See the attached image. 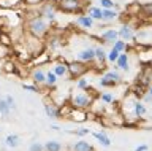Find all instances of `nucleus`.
<instances>
[{
    "label": "nucleus",
    "mask_w": 152,
    "mask_h": 151,
    "mask_svg": "<svg viewBox=\"0 0 152 151\" xmlns=\"http://www.w3.org/2000/svg\"><path fill=\"white\" fill-rule=\"evenodd\" d=\"M48 30H49V21L45 19L43 16H32L27 21V32L38 37V38L45 37L48 34Z\"/></svg>",
    "instance_id": "obj_1"
},
{
    "label": "nucleus",
    "mask_w": 152,
    "mask_h": 151,
    "mask_svg": "<svg viewBox=\"0 0 152 151\" xmlns=\"http://www.w3.org/2000/svg\"><path fill=\"white\" fill-rule=\"evenodd\" d=\"M92 102H94V99L89 92H76L70 99V105L73 108H78V110H86V108H89L92 105Z\"/></svg>",
    "instance_id": "obj_2"
},
{
    "label": "nucleus",
    "mask_w": 152,
    "mask_h": 151,
    "mask_svg": "<svg viewBox=\"0 0 152 151\" xmlns=\"http://www.w3.org/2000/svg\"><path fill=\"white\" fill-rule=\"evenodd\" d=\"M27 38L28 40H26V49L28 53L33 54V56L43 54V51H45V43H43V40L35 37V35H32V34H28V32H27Z\"/></svg>",
    "instance_id": "obj_3"
},
{
    "label": "nucleus",
    "mask_w": 152,
    "mask_h": 151,
    "mask_svg": "<svg viewBox=\"0 0 152 151\" xmlns=\"http://www.w3.org/2000/svg\"><path fill=\"white\" fill-rule=\"evenodd\" d=\"M57 7H59L64 13H75V11L83 10L81 0H59Z\"/></svg>",
    "instance_id": "obj_4"
},
{
    "label": "nucleus",
    "mask_w": 152,
    "mask_h": 151,
    "mask_svg": "<svg viewBox=\"0 0 152 151\" xmlns=\"http://www.w3.org/2000/svg\"><path fill=\"white\" fill-rule=\"evenodd\" d=\"M87 70L89 69H87V65H86V62H81V60H75V62L68 64V73L73 78H81Z\"/></svg>",
    "instance_id": "obj_5"
},
{
    "label": "nucleus",
    "mask_w": 152,
    "mask_h": 151,
    "mask_svg": "<svg viewBox=\"0 0 152 151\" xmlns=\"http://www.w3.org/2000/svg\"><path fill=\"white\" fill-rule=\"evenodd\" d=\"M56 8H57V5H56V3H52V2L43 3V5L40 7V16H43L45 19H48L49 22L56 21V15H57Z\"/></svg>",
    "instance_id": "obj_6"
},
{
    "label": "nucleus",
    "mask_w": 152,
    "mask_h": 151,
    "mask_svg": "<svg viewBox=\"0 0 152 151\" xmlns=\"http://www.w3.org/2000/svg\"><path fill=\"white\" fill-rule=\"evenodd\" d=\"M100 38H102V43H103V45H111V46H113L119 38H121V37H119V30H116V29H108V30L102 32Z\"/></svg>",
    "instance_id": "obj_7"
},
{
    "label": "nucleus",
    "mask_w": 152,
    "mask_h": 151,
    "mask_svg": "<svg viewBox=\"0 0 152 151\" xmlns=\"http://www.w3.org/2000/svg\"><path fill=\"white\" fill-rule=\"evenodd\" d=\"M76 26L81 27V29H84V30H90L95 27V19L92 16H89L87 13H86V15H79L76 18Z\"/></svg>",
    "instance_id": "obj_8"
},
{
    "label": "nucleus",
    "mask_w": 152,
    "mask_h": 151,
    "mask_svg": "<svg viewBox=\"0 0 152 151\" xmlns=\"http://www.w3.org/2000/svg\"><path fill=\"white\" fill-rule=\"evenodd\" d=\"M43 108H45V111H46V116L49 118V119H62V110L59 107H56L54 103H49V102H46L45 105H43Z\"/></svg>",
    "instance_id": "obj_9"
},
{
    "label": "nucleus",
    "mask_w": 152,
    "mask_h": 151,
    "mask_svg": "<svg viewBox=\"0 0 152 151\" xmlns=\"http://www.w3.org/2000/svg\"><path fill=\"white\" fill-rule=\"evenodd\" d=\"M119 37H121V40H125L128 43V41L136 38V32L133 30V27L130 24H122V27L119 29Z\"/></svg>",
    "instance_id": "obj_10"
},
{
    "label": "nucleus",
    "mask_w": 152,
    "mask_h": 151,
    "mask_svg": "<svg viewBox=\"0 0 152 151\" xmlns=\"http://www.w3.org/2000/svg\"><path fill=\"white\" fill-rule=\"evenodd\" d=\"M78 60L86 64L95 62V48H84L78 53Z\"/></svg>",
    "instance_id": "obj_11"
},
{
    "label": "nucleus",
    "mask_w": 152,
    "mask_h": 151,
    "mask_svg": "<svg viewBox=\"0 0 152 151\" xmlns=\"http://www.w3.org/2000/svg\"><path fill=\"white\" fill-rule=\"evenodd\" d=\"M116 69L122 70V72H128L130 70V56H128L127 51L125 53H121V56H119V59L116 62Z\"/></svg>",
    "instance_id": "obj_12"
},
{
    "label": "nucleus",
    "mask_w": 152,
    "mask_h": 151,
    "mask_svg": "<svg viewBox=\"0 0 152 151\" xmlns=\"http://www.w3.org/2000/svg\"><path fill=\"white\" fill-rule=\"evenodd\" d=\"M95 62L98 64L100 69H103L104 62H108V53L104 51L103 46H97V48H95Z\"/></svg>",
    "instance_id": "obj_13"
},
{
    "label": "nucleus",
    "mask_w": 152,
    "mask_h": 151,
    "mask_svg": "<svg viewBox=\"0 0 152 151\" xmlns=\"http://www.w3.org/2000/svg\"><path fill=\"white\" fill-rule=\"evenodd\" d=\"M30 78H32L33 84H37V86H41V84H46V73L43 72L41 69H35V70H32V73H30Z\"/></svg>",
    "instance_id": "obj_14"
},
{
    "label": "nucleus",
    "mask_w": 152,
    "mask_h": 151,
    "mask_svg": "<svg viewBox=\"0 0 152 151\" xmlns=\"http://www.w3.org/2000/svg\"><path fill=\"white\" fill-rule=\"evenodd\" d=\"M102 78H104V80H108V81H111L113 84H121L124 80H122V75L117 72V70H109V72H106V73H103L102 75Z\"/></svg>",
    "instance_id": "obj_15"
},
{
    "label": "nucleus",
    "mask_w": 152,
    "mask_h": 151,
    "mask_svg": "<svg viewBox=\"0 0 152 151\" xmlns=\"http://www.w3.org/2000/svg\"><path fill=\"white\" fill-rule=\"evenodd\" d=\"M92 135L95 137V140H97L100 145L104 146V148H109V146H111V138H109L104 132H92Z\"/></svg>",
    "instance_id": "obj_16"
},
{
    "label": "nucleus",
    "mask_w": 152,
    "mask_h": 151,
    "mask_svg": "<svg viewBox=\"0 0 152 151\" xmlns=\"http://www.w3.org/2000/svg\"><path fill=\"white\" fill-rule=\"evenodd\" d=\"M19 145H21V138H19V135L8 134L7 137H5V146H8V148H18Z\"/></svg>",
    "instance_id": "obj_17"
},
{
    "label": "nucleus",
    "mask_w": 152,
    "mask_h": 151,
    "mask_svg": "<svg viewBox=\"0 0 152 151\" xmlns=\"http://www.w3.org/2000/svg\"><path fill=\"white\" fill-rule=\"evenodd\" d=\"M87 15L92 16L95 21H103V8H102V7L92 5V7L87 8Z\"/></svg>",
    "instance_id": "obj_18"
},
{
    "label": "nucleus",
    "mask_w": 152,
    "mask_h": 151,
    "mask_svg": "<svg viewBox=\"0 0 152 151\" xmlns=\"http://www.w3.org/2000/svg\"><path fill=\"white\" fill-rule=\"evenodd\" d=\"M119 18V13L116 8H109V10H103V22H113Z\"/></svg>",
    "instance_id": "obj_19"
},
{
    "label": "nucleus",
    "mask_w": 152,
    "mask_h": 151,
    "mask_svg": "<svg viewBox=\"0 0 152 151\" xmlns=\"http://www.w3.org/2000/svg\"><path fill=\"white\" fill-rule=\"evenodd\" d=\"M73 151H95V150H94V146L90 143H87L86 140H79V141L75 143Z\"/></svg>",
    "instance_id": "obj_20"
},
{
    "label": "nucleus",
    "mask_w": 152,
    "mask_h": 151,
    "mask_svg": "<svg viewBox=\"0 0 152 151\" xmlns=\"http://www.w3.org/2000/svg\"><path fill=\"white\" fill-rule=\"evenodd\" d=\"M56 72V75L59 78H62V77H65L66 73H68V64H65V62H59V64H56L54 65V69H52Z\"/></svg>",
    "instance_id": "obj_21"
},
{
    "label": "nucleus",
    "mask_w": 152,
    "mask_h": 151,
    "mask_svg": "<svg viewBox=\"0 0 152 151\" xmlns=\"http://www.w3.org/2000/svg\"><path fill=\"white\" fill-rule=\"evenodd\" d=\"M133 111H135V116L138 118H141V116H144L146 115V107H144V103L140 102V100H136V102H133Z\"/></svg>",
    "instance_id": "obj_22"
},
{
    "label": "nucleus",
    "mask_w": 152,
    "mask_h": 151,
    "mask_svg": "<svg viewBox=\"0 0 152 151\" xmlns=\"http://www.w3.org/2000/svg\"><path fill=\"white\" fill-rule=\"evenodd\" d=\"M57 80H59V77L56 75V72H54V70H49V72L46 73V84H45V86L54 88L57 84Z\"/></svg>",
    "instance_id": "obj_23"
},
{
    "label": "nucleus",
    "mask_w": 152,
    "mask_h": 151,
    "mask_svg": "<svg viewBox=\"0 0 152 151\" xmlns=\"http://www.w3.org/2000/svg\"><path fill=\"white\" fill-rule=\"evenodd\" d=\"M45 151H62V143L56 140H49L45 143Z\"/></svg>",
    "instance_id": "obj_24"
},
{
    "label": "nucleus",
    "mask_w": 152,
    "mask_h": 151,
    "mask_svg": "<svg viewBox=\"0 0 152 151\" xmlns=\"http://www.w3.org/2000/svg\"><path fill=\"white\" fill-rule=\"evenodd\" d=\"M0 115H2L3 118L11 115V108H10V105L7 103V100H5V97L0 99Z\"/></svg>",
    "instance_id": "obj_25"
},
{
    "label": "nucleus",
    "mask_w": 152,
    "mask_h": 151,
    "mask_svg": "<svg viewBox=\"0 0 152 151\" xmlns=\"http://www.w3.org/2000/svg\"><path fill=\"white\" fill-rule=\"evenodd\" d=\"M119 56H121V51H117L116 48H114V46H111V49L108 51V62L116 64L117 59H119Z\"/></svg>",
    "instance_id": "obj_26"
},
{
    "label": "nucleus",
    "mask_w": 152,
    "mask_h": 151,
    "mask_svg": "<svg viewBox=\"0 0 152 151\" xmlns=\"http://www.w3.org/2000/svg\"><path fill=\"white\" fill-rule=\"evenodd\" d=\"M76 88L81 89V91H89L90 86H89V81H87V78H78V83H76Z\"/></svg>",
    "instance_id": "obj_27"
},
{
    "label": "nucleus",
    "mask_w": 152,
    "mask_h": 151,
    "mask_svg": "<svg viewBox=\"0 0 152 151\" xmlns=\"http://www.w3.org/2000/svg\"><path fill=\"white\" fill-rule=\"evenodd\" d=\"M113 46H114V48H116L117 51H121V53H125L127 48H128V43H127L125 40H121V38H119V40H117Z\"/></svg>",
    "instance_id": "obj_28"
},
{
    "label": "nucleus",
    "mask_w": 152,
    "mask_h": 151,
    "mask_svg": "<svg viewBox=\"0 0 152 151\" xmlns=\"http://www.w3.org/2000/svg\"><path fill=\"white\" fill-rule=\"evenodd\" d=\"M100 2V7L103 8V10H109V8H116L117 3L114 2V0H98Z\"/></svg>",
    "instance_id": "obj_29"
},
{
    "label": "nucleus",
    "mask_w": 152,
    "mask_h": 151,
    "mask_svg": "<svg viewBox=\"0 0 152 151\" xmlns=\"http://www.w3.org/2000/svg\"><path fill=\"white\" fill-rule=\"evenodd\" d=\"M100 100H102L103 103H113L114 102V96L111 92H103L102 96H100Z\"/></svg>",
    "instance_id": "obj_30"
},
{
    "label": "nucleus",
    "mask_w": 152,
    "mask_h": 151,
    "mask_svg": "<svg viewBox=\"0 0 152 151\" xmlns=\"http://www.w3.org/2000/svg\"><path fill=\"white\" fill-rule=\"evenodd\" d=\"M10 56V46L0 43V59H7Z\"/></svg>",
    "instance_id": "obj_31"
},
{
    "label": "nucleus",
    "mask_w": 152,
    "mask_h": 151,
    "mask_svg": "<svg viewBox=\"0 0 152 151\" xmlns=\"http://www.w3.org/2000/svg\"><path fill=\"white\" fill-rule=\"evenodd\" d=\"M28 151H45V145L38 143V141H33V143L28 146Z\"/></svg>",
    "instance_id": "obj_32"
},
{
    "label": "nucleus",
    "mask_w": 152,
    "mask_h": 151,
    "mask_svg": "<svg viewBox=\"0 0 152 151\" xmlns=\"http://www.w3.org/2000/svg\"><path fill=\"white\" fill-rule=\"evenodd\" d=\"M5 100H7V103L10 105V108H11V110H16V100H14L13 96L7 94V96H5Z\"/></svg>",
    "instance_id": "obj_33"
},
{
    "label": "nucleus",
    "mask_w": 152,
    "mask_h": 151,
    "mask_svg": "<svg viewBox=\"0 0 152 151\" xmlns=\"http://www.w3.org/2000/svg\"><path fill=\"white\" fill-rule=\"evenodd\" d=\"M70 134H75V135H78V137H84V135H89V134H90V130H89V129H86V127H81V129L73 130V132H70Z\"/></svg>",
    "instance_id": "obj_34"
},
{
    "label": "nucleus",
    "mask_w": 152,
    "mask_h": 151,
    "mask_svg": "<svg viewBox=\"0 0 152 151\" xmlns=\"http://www.w3.org/2000/svg\"><path fill=\"white\" fill-rule=\"evenodd\" d=\"M0 43H2V45H7V46H11V40H10V37H8L7 34L0 32Z\"/></svg>",
    "instance_id": "obj_35"
},
{
    "label": "nucleus",
    "mask_w": 152,
    "mask_h": 151,
    "mask_svg": "<svg viewBox=\"0 0 152 151\" xmlns=\"http://www.w3.org/2000/svg\"><path fill=\"white\" fill-rule=\"evenodd\" d=\"M142 13H144V15H147L149 18H152V2L146 3V5H142Z\"/></svg>",
    "instance_id": "obj_36"
},
{
    "label": "nucleus",
    "mask_w": 152,
    "mask_h": 151,
    "mask_svg": "<svg viewBox=\"0 0 152 151\" xmlns=\"http://www.w3.org/2000/svg\"><path fill=\"white\" fill-rule=\"evenodd\" d=\"M22 89H26V91H28V92H37L38 91L37 84H22Z\"/></svg>",
    "instance_id": "obj_37"
},
{
    "label": "nucleus",
    "mask_w": 152,
    "mask_h": 151,
    "mask_svg": "<svg viewBox=\"0 0 152 151\" xmlns=\"http://www.w3.org/2000/svg\"><path fill=\"white\" fill-rule=\"evenodd\" d=\"M16 70V65L13 62H5V72H14Z\"/></svg>",
    "instance_id": "obj_38"
},
{
    "label": "nucleus",
    "mask_w": 152,
    "mask_h": 151,
    "mask_svg": "<svg viewBox=\"0 0 152 151\" xmlns=\"http://www.w3.org/2000/svg\"><path fill=\"white\" fill-rule=\"evenodd\" d=\"M147 150H149V146H147V145H138L135 148V151H147Z\"/></svg>",
    "instance_id": "obj_39"
},
{
    "label": "nucleus",
    "mask_w": 152,
    "mask_h": 151,
    "mask_svg": "<svg viewBox=\"0 0 152 151\" xmlns=\"http://www.w3.org/2000/svg\"><path fill=\"white\" fill-rule=\"evenodd\" d=\"M142 100H144V102H151V100H152V96H151L149 92H147L146 96H144V99H142Z\"/></svg>",
    "instance_id": "obj_40"
},
{
    "label": "nucleus",
    "mask_w": 152,
    "mask_h": 151,
    "mask_svg": "<svg viewBox=\"0 0 152 151\" xmlns=\"http://www.w3.org/2000/svg\"><path fill=\"white\" fill-rule=\"evenodd\" d=\"M51 129H54V130H60V127H59V126H56V124H54V126H51Z\"/></svg>",
    "instance_id": "obj_41"
},
{
    "label": "nucleus",
    "mask_w": 152,
    "mask_h": 151,
    "mask_svg": "<svg viewBox=\"0 0 152 151\" xmlns=\"http://www.w3.org/2000/svg\"><path fill=\"white\" fill-rule=\"evenodd\" d=\"M147 92H149V94H151V96H152V84H151V86H149V88H147Z\"/></svg>",
    "instance_id": "obj_42"
}]
</instances>
